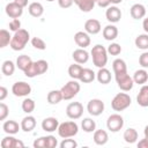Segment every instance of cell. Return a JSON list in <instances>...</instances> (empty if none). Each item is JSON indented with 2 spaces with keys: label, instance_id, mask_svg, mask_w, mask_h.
I'll list each match as a JSON object with an SVG mask.
<instances>
[{
  "label": "cell",
  "instance_id": "7dc6e473",
  "mask_svg": "<svg viewBox=\"0 0 148 148\" xmlns=\"http://www.w3.org/2000/svg\"><path fill=\"white\" fill-rule=\"evenodd\" d=\"M57 145L58 141L53 135H46V148H54Z\"/></svg>",
  "mask_w": 148,
  "mask_h": 148
},
{
  "label": "cell",
  "instance_id": "d590c367",
  "mask_svg": "<svg viewBox=\"0 0 148 148\" xmlns=\"http://www.w3.org/2000/svg\"><path fill=\"white\" fill-rule=\"evenodd\" d=\"M135 46L140 50H148V34H141L139 35L135 40Z\"/></svg>",
  "mask_w": 148,
  "mask_h": 148
},
{
  "label": "cell",
  "instance_id": "3957f363",
  "mask_svg": "<svg viewBox=\"0 0 148 148\" xmlns=\"http://www.w3.org/2000/svg\"><path fill=\"white\" fill-rule=\"evenodd\" d=\"M47 69H49L47 61L40 59V60H37V61H32V64L24 71V75L27 77H35L37 75L44 74Z\"/></svg>",
  "mask_w": 148,
  "mask_h": 148
},
{
  "label": "cell",
  "instance_id": "ee69618b",
  "mask_svg": "<svg viewBox=\"0 0 148 148\" xmlns=\"http://www.w3.org/2000/svg\"><path fill=\"white\" fill-rule=\"evenodd\" d=\"M35 148H46V136H40L34 141Z\"/></svg>",
  "mask_w": 148,
  "mask_h": 148
},
{
  "label": "cell",
  "instance_id": "6da1fadb",
  "mask_svg": "<svg viewBox=\"0 0 148 148\" xmlns=\"http://www.w3.org/2000/svg\"><path fill=\"white\" fill-rule=\"evenodd\" d=\"M29 39H30V35H29L28 30L20 29L17 31H15V34L13 35L9 46L14 51H21V50H23L25 47V45L29 42Z\"/></svg>",
  "mask_w": 148,
  "mask_h": 148
},
{
  "label": "cell",
  "instance_id": "681fc988",
  "mask_svg": "<svg viewBox=\"0 0 148 148\" xmlns=\"http://www.w3.org/2000/svg\"><path fill=\"white\" fill-rule=\"evenodd\" d=\"M96 3H97L101 8H108L111 2H110V0H96Z\"/></svg>",
  "mask_w": 148,
  "mask_h": 148
},
{
  "label": "cell",
  "instance_id": "ac0fdd59",
  "mask_svg": "<svg viewBox=\"0 0 148 148\" xmlns=\"http://www.w3.org/2000/svg\"><path fill=\"white\" fill-rule=\"evenodd\" d=\"M73 59L75 62L82 65V64H86L88 60H89V53L84 50V49H76L73 51V54H72Z\"/></svg>",
  "mask_w": 148,
  "mask_h": 148
},
{
  "label": "cell",
  "instance_id": "db71d44e",
  "mask_svg": "<svg viewBox=\"0 0 148 148\" xmlns=\"http://www.w3.org/2000/svg\"><path fill=\"white\" fill-rule=\"evenodd\" d=\"M14 1H15L16 3H18V5H20L21 7H23V8L28 5V0H14Z\"/></svg>",
  "mask_w": 148,
  "mask_h": 148
},
{
  "label": "cell",
  "instance_id": "484cf974",
  "mask_svg": "<svg viewBox=\"0 0 148 148\" xmlns=\"http://www.w3.org/2000/svg\"><path fill=\"white\" fill-rule=\"evenodd\" d=\"M74 3L79 7V9L81 12L88 13L91 9H94V7L96 5V0H74Z\"/></svg>",
  "mask_w": 148,
  "mask_h": 148
},
{
  "label": "cell",
  "instance_id": "4dcf8cb0",
  "mask_svg": "<svg viewBox=\"0 0 148 148\" xmlns=\"http://www.w3.org/2000/svg\"><path fill=\"white\" fill-rule=\"evenodd\" d=\"M95 77H96V73L92 69L83 68L82 73H81V76H80V81L83 82V83H90L95 80Z\"/></svg>",
  "mask_w": 148,
  "mask_h": 148
},
{
  "label": "cell",
  "instance_id": "b9f144b4",
  "mask_svg": "<svg viewBox=\"0 0 148 148\" xmlns=\"http://www.w3.org/2000/svg\"><path fill=\"white\" fill-rule=\"evenodd\" d=\"M60 147H61V148H76V147H77V142H76L74 139L66 138V139H64V140L61 141Z\"/></svg>",
  "mask_w": 148,
  "mask_h": 148
},
{
  "label": "cell",
  "instance_id": "f546056e",
  "mask_svg": "<svg viewBox=\"0 0 148 148\" xmlns=\"http://www.w3.org/2000/svg\"><path fill=\"white\" fill-rule=\"evenodd\" d=\"M133 81L138 84H145L148 81V73L146 69H138L133 74Z\"/></svg>",
  "mask_w": 148,
  "mask_h": 148
},
{
  "label": "cell",
  "instance_id": "f907efd6",
  "mask_svg": "<svg viewBox=\"0 0 148 148\" xmlns=\"http://www.w3.org/2000/svg\"><path fill=\"white\" fill-rule=\"evenodd\" d=\"M138 147L139 148H148V136H145V139L140 140L138 142Z\"/></svg>",
  "mask_w": 148,
  "mask_h": 148
},
{
  "label": "cell",
  "instance_id": "8fae6325",
  "mask_svg": "<svg viewBox=\"0 0 148 148\" xmlns=\"http://www.w3.org/2000/svg\"><path fill=\"white\" fill-rule=\"evenodd\" d=\"M83 113V105L80 102H72L66 108V114L71 119H79L82 117Z\"/></svg>",
  "mask_w": 148,
  "mask_h": 148
},
{
  "label": "cell",
  "instance_id": "836d02e7",
  "mask_svg": "<svg viewBox=\"0 0 148 148\" xmlns=\"http://www.w3.org/2000/svg\"><path fill=\"white\" fill-rule=\"evenodd\" d=\"M123 138H124L125 142H127V143H134L138 140V132H136L135 128H132V127L131 128H127L124 132Z\"/></svg>",
  "mask_w": 148,
  "mask_h": 148
},
{
  "label": "cell",
  "instance_id": "277c9868",
  "mask_svg": "<svg viewBox=\"0 0 148 148\" xmlns=\"http://www.w3.org/2000/svg\"><path fill=\"white\" fill-rule=\"evenodd\" d=\"M132 103V99L128 94L126 92H118L111 101V108L114 111H123L127 109Z\"/></svg>",
  "mask_w": 148,
  "mask_h": 148
},
{
  "label": "cell",
  "instance_id": "7c38bea8",
  "mask_svg": "<svg viewBox=\"0 0 148 148\" xmlns=\"http://www.w3.org/2000/svg\"><path fill=\"white\" fill-rule=\"evenodd\" d=\"M6 14L10 17V18H18L22 14H23V7H21L18 3H16L15 1L7 3L6 6Z\"/></svg>",
  "mask_w": 148,
  "mask_h": 148
},
{
  "label": "cell",
  "instance_id": "44dd1931",
  "mask_svg": "<svg viewBox=\"0 0 148 148\" xmlns=\"http://www.w3.org/2000/svg\"><path fill=\"white\" fill-rule=\"evenodd\" d=\"M103 37L106 40H113L118 37V28L113 24H108L103 29Z\"/></svg>",
  "mask_w": 148,
  "mask_h": 148
},
{
  "label": "cell",
  "instance_id": "4fadbf2b",
  "mask_svg": "<svg viewBox=\"0 0 148 148\" xmlns=\"http://www.w3.org/2000/svg\"><path fill=\"white\" fill-rule=\"evenodd\" d=\"M105 17L109 22L111 23H117L120 21L121 18V10L117 7V6H111L108 7L106 12H105Z\"/></svg>",
  "mask_w": 148,
  "mask_h": 148
},
{
  "label": "cell",
  "instance_id": "60d3db41",
  "mask_svg": "<svg viewBox=\"0 0 148 148\" xmlns=\"http://www.w3.org/2000/svg\"><path fill=\"white\" fill-rule=\"evenodd\" d=\"M108 53L111 54V56H118L120 54L121 52V46L118 44V43H111L109 46H108Z\"/></svg>",
  "mask_w": 148,
  "mask_h": 148
},
{
  "label": "cell",
  "instance_id": "5b68a950",
  "mask_svg": "<svg viewBox=\"0 0 148 148\" xmlns=\"http://www.w3.org/2000/svg\"><path fill=\"white\" fill-rule=\"evenodd\" d=\"M58 134L60 138L66 139V138H73L79 132V126L75 121H65L59 124L58 127Z\"/></svg>",
  "mask_w": 148,
  "mask_h": 148
},
{
  "label": "cell",
  "instance_id": "603a6c76",
  "mask_svg": "<svg viewBox=\"0 0 148 148\" xmlns=\"http://www.w3.org/2000/svg\"><path fill=\"white\" fill-rule=\"evenodd\" d=\"M21 128V125H18L17 121L15 120H6L2 125V130L5 133L7 134H16L18 132V130Z\"/></svg>",
  "mask_w": 148,
  "mask_h": 148
},
{
  "label": "cell",
  "instance_id": "ffe728a7",
  "mask_svg": "<svg viewBox=\"0 0 148 148\" xmlns=\"http://www.w3.org/2000/svg\"><path fill=\"white\" fill-rule=\"evenodd\" d=\"M136 102L142 108L148 106V84H142V87L136 96Z\"/></svg>",
  "mask_w": 148,
  "mask_h": 148
},
{
  "label": "cell",
  "instance_id": "816d5d0a",
  "mask_svg": "<svg viewBox=\"0 0 148 148\" xmlns=\"http://www.w3.org/2000/svg\"><path fill=\"white\" fill-rule=\"evenodd\" d=\"M7 92H8L7 88H5V87H0V101H3V99L7 97Z\"/></svg>",
  "mask_w": 148,
  "mask_h": 148
},
{
  "label": "cell",
  "instance_id": "8d00e7d4",
  "mask_svg": "<svg viewBox=\"0 0 148 148\" xmlns=\"http://www.w3.org/2000/svg\"><path fill=\"white\" fill-rule=\"evenodd\" d=\"M81 127L84 132L91 133V132H95L96 130V123L91 118H83V120L81 121Z\"/></svg>",
  "mask_w": 148,
  "mask_h": 148
},
{
  "label": "cell",
  "instance_id": "f5cc1de1",
  "mask_svg": "<svg viewBox=\"0 0 148 148\" xmlns=\"http://www.w3.org/2000/svg\"><path fill=\"white\" fill-rule=\"evenodd\" d=\"M142 28L145 30L146 34H148V16L146 18H143V22H142Z\"/></svg>",
  "mask_w": 148,
  "mask_h": 148
},
{
  "label": "cell",
  "instance_id": "7a4b0ae2",
  "mask_svg": "<svg viewBox=\"0 0 148 148\" xmlns=\"http://www.w3.org/2000/svg\"><path fill=\"white\" fill-rule=\"evenodd\" d=\"M91 57H92V62L96 67L98 68H102V67H105L106 62H108V50L101 45V44H97L95 46H92L91 49Z\"/></svg>",
  "mask_w": 148,
  "mask_h": 148
},
{
  "label": "cell",
  "instance_id": "f1b7e54d",
  "mask_svg": "<svg viewBox=\"0 0 148 148\" xmlns=\"http://www.w3.org/2000/svg\"><path fill=\"white\" fill-rule=\"evenodd\" d=\"M31 64H32V60H31V58H30L29 56H27V54L18 56L17 59H16V66H17V68L21 69V71H23V72H24Z\"/></svg>",
  "mask_w": 148,
  "mask_h": 148
},
{
  "label": "cell",
  "instance_id": "bcb514c9",
  "mask_svg": "<svg viewBox=\"0 0 148 148\" xmlns=\"http://www.w3.org/2000/svg\"><path fill=\"white\" fill-rule=\"evenodd\" d=\"M8 111H9L8 106H7L5 103L1 102V103H0V120H5V119L7 118Z\"/></svg>",
  "mask_w": 148,
  "mask_h": 148
},
{
  "label": "cell",
  "instance_id": "4316f807",
  "mask_svg": "<svg viewBox=\"0 0 148 148\" xmlns=\"http://www.w3.org/2000/svg\"><path fill=\"white\" fill-rule=\"evenodd\" d=\"M112 69H113V73L114 75H119V74H124V73H127V66H126V62L123 60V59H114L113 62H112Z\"/></svg>",
  "mask_w": 148,
  "mask_h": 148
},
{
  "label": "cell",
  "instance_id": "d6a6232c",
  "mask_svg": "<svg viewBox=\"0 0 148 148\" xmlns=\"http://www.w3.org/2000/svg\"><path fill=\"white\" fill-rule=\"evenodd\" d=\"M82 69H83V67H82L80 64L75 62V64H73V65H71V66L68 67V75H69L72 79H74V80H80Z\"/></svg>",
  "mask_w": 148,
  "mask_h": 148
},
{
  "label": "cell",
  "instance_id": "f6af8a7d",
  "mask_svg": "<svg viewBox=\"0 0 148 148\" xmlns=\"http://www.w3.org/2000/svg\"><path fill=\"white\" fill-rule=\"evenodd\" d=\"M139 64L142 68H148V52H143L139 57Z\"/></svg>",
  "mask_w": 148,
  "mask_h": 148
},
{
  "label": "cell",
  "instance_id": "9a60e30c",
  "mask_svg": "<svg viewBox=\"0 0 148 148\" xmlns=\"http://www.w3.org/2000/svg\"><path fill=\"white\" fill-rule=\"evenodd\" d=\"M74 40L76 43L77 46H80L81 49H86L87 46L90 45V37H89V34L86 32V31H77L75 35H74Z\"/></svg>",
  "mask_w": 148,
  "mask_h": 148
},
{
  "label": "cell",
  "instance_id": "30bf717a",
  "mask_svg": "<svg viewBox=\"0 0 148 148\" xmlns=\"http://www.w3.org/2000/svg\"><path fill=\"white\" fill-rule=\"evenodd\" d=\"M87 111L89 112L90 116H94V117L102 114L104 111V102L98 98L90 99L87 104Z\"/></svg>",
  "mask_w": 148,
  "mask_h": 148
},
{
  "label": "cell",
  "instance_id": "cb8c5ba5",
  "mask_svg": "<svg viewBox=\"0 0 148 148\" xmlns=\"http://www.w3.org/2000/svg\"><path fill=\"white\" fill-rule=\"evenodd\" d=\"M96 79H97V81H98L99 83H102V84H108V83H110V81H111V73H110V71H109L108 68L102 67V68H99L98 72L96 73Z\"/></svg>",
  "mask_w": 148,
  "mask_h": 148
},
{
  "label": "cell",
  "instance_id": "6f0895ef",
  "mask_svg": "<svg viewBox=\"0 0 148 148\" xmlns=\"http://www.w3.org/2000/svg\"><path fill=\"white\" fill-rule=\"evenodd\" d=\"M46 1H49V2H52V1H54V0H46Z\"/></svg>",
  "mask_w": 148,
  "mask_h": 148
},
{
  "label": "cell",
  "instance_id": "7bdbcfd3",
  "mask_svg": "<svg viewBox=\"0 0 148 148\" xmlns=\"http://www.w3.org/2000/svg\"><path fill=\"white\" fill-rule=\"evenodd\" d=\"M21 29V21L18 18H13L10 22H9V30L12 31H17Z\"/></svg>",
  "mask_w": 148,
  "mask_h": 148
},
{
  "label": "cell",
  "instance_id": "9f6ffc18",
  "mask_svg": "<svg viewBox=\"0 0 148 148\" xmlns=\"http://www.w3.org/2000/svg\"><path fill=\"white\" fill-rule=\"evenodd\" d=\"M143 133H145V136H148V125L145 127V130H143Z\"/></svg>",
  "mask_w": 148,
  "mask_h": 148
},
{
  "label": "cell",
  "instance_id": "d4e9b609",
  "mask_svg": "<svg viewBox=\"0 0 148 148\" xmlns=\"http://www.w3.org/2000/svg\"><path fill=\"white\" fill-rule=\"evenodd\" d=\"M109 140L108 132L104 130H95L94 132V142L98 146H104Z\"/></svg>",
  "mask_w": 148,
  "mask_h": 148
},
{
  "label": "cell",
  "instance_id": "74e56055",
  "mask_svg": "<svg viewBox=\"0 0 148 148\" xmlns=\"http://www.w3.org/2000/svg\"><path fill=\"white\" fill-rule=\"evenodd\" d=\"M12 37H13V36L9 35V31H7L6 29H1V30H0V47L3 49V47H6L8 44H10Z\"/></svg>",
  "mask_w": 148,
  "mask_h": 148
},
{
  "label": "cell",
  "instance_id": "ba28073f",
  "mask_svg": "<svg viewBox=\"0 0 148 148\" xmlns=\"http://www.w3.org/2000/svg\"><path fill=\"white\" fill-rule=\"evenodd\" d=\"M114 77H116V81H117L118 87H119L123 91H130V90L133 88V86H134L133 77H131L127 73L119 74V75H114Z\"/></svg>",
  "mask_w": 148,
  "mask_h": 148
},
{
  "label": "cell",
  "instance_id": "2e32d148",
  "mask_svg": "<svg viewBox=\"0 0 148 148\" xmlns=\"http://www.w3.org/2000/svg\"><path fill=\"white\" fill-rule=\"evenodd\" d=\"M59 127V121L57 118L54 117H47L45 118L43 121H42V128L43 131L45 132H49V133H52L54 132L56 130H58Z\"/></svg>",
  "mask_w": 148,
  "mask_h": 148
},
{
  "label": "cell",
  "instance_id": "e0dca14e",
  "mask_svg": "<svg viewBox=\"0 0 148 148\" xmlns=\"http://www.w3.org/2000/svg\"><path fill=\"white\" fill-rule=\"evenodd\" d=\"M1 147L2 148H22L24 147V143L18 140V139H15L14 136H5L2 140H1Z\"/></svg>",
  "mask_w": 148,
  "mask_h": 148
},
{
  "label": "cell",
  "instance_id": "1f68e13d",
  "mask_svg": "<svg viewBox=\"0 0 148 148\" xmlns=\"http://www.w3.org/2000/svg\"><path fill=\"white\" fill-rule=\"evenodd\" d=\"M47 102L52 105H56L58 103H60L64 98H62V94H61V90H51L49 91L47 94Z\"/></svg>",
  "mask_w": 148,
  "mask_h": 148
},
{
  "label": "cell",
  "instance_id": "11a10c76",
  "mask_svg": "<svg viewBox=\"0 0 148 148\" xmlns=\"http://www.w3.org/2000/svg\"><path fill=\"white\" fill-rule=\"evenodd\" d=\"M123 0H110V2L111 3H113V5H118V3H120Z\"/></svg>",
  "mask_w": 148,
  "mask_h": 148
},
{
  "label": "cell",
  "instance_id": "ab89813d",
  "mask_svg": "<svg viewBox=\"0 0 148 148\" xmlns=\"http://www.w3.org/2000/svg\"><path fill=\"white\" fill-rule=\"evenodd\" d=\"M31 45H32L35 49H37V50H45V49H46L45 42H44L42 38H39V37H34V38H31Z\"/></svg>",
  "mask_w": 148,
  "mask_h": 148
},
{
  "label": "cell",
  "instance_id": "c3c4849f",
  "mask_svg": "<svg viewBox=\"0 0 148 148\" xmlns=\"http://www.w3.org/2000/svg\"><path fill=\"white\" fill-rule=\"evenodd\" d=\"M73 3H74V0H58V5H59L61 8H64V9L69 8Z\"/></svg>",
  "mask_w": 148,
  "mask_h": 148
},
{
  "label": "cell",
  "instance_id": "8992f818",
  "mask_svg": "<svg viewBox=\"0 0 148 148\" xmlns=\"http://www.w3.org/2000/svg\"><path fill=\"white\" fill-rule=\"evenodd\" d=\"M80 83L72 79L71 81H68L67 83H65V86L61 87V94H62V98L65 101H68V99H72L73 97H75L77 95V92L80 91Z\"/></svg>",
  "mask_w": 148,
  "mask_h": 148
},
{
  "label": "cell",
  "instance_id": "d6986e66",
  "mask_svg": "<svg viewBox=\"0 0 148 148\" xmlns=\"http://www.w3.org/2000/svg\"><path fill=\"white\" fill-rule=\"evenodd\" d=\"M131 16L132 18L134 20H140V18H143L146 16V7L141 3H134L132 7H131Z\"/></svg>",
  "mask_w": 148,
  "mask_h": 148
},
{
  "label": "cell",
  "instance_id": "52a82bcc",
  "mask_svg": "<svg viewBox=\"0 0 148 148\" xmlns=\"http://www.w3.org/2000/svg\"><path fill=\"white\" fill-rule=\"evenodd\" d=\"M123 126H124V118L120 114L113 113V114L109 116V118L106 120V127L109 131L118 132L123 128Z\"/></svg>",
  "mask_w": 148,
  "mask_h": 148
},
{
  "label": "cell",
  "instance_id": "83f0119b",
  "mask_svg": "<svg viewBox=\"0 0 148 148\" xmlns=\"http://www.w3.org/2000/svg\"><path fill=\"white\" fill-rule=\"evenodd\" d=\"M28 12L34 17H40L44 13V7L40 2H31L28 7Z\"/></svg>",
  "mask_w": 148,
  "mask_h": 148
},
{
  "label": "cell",
  "instance_id": "9c48e42d",
  "mask_svg": "<svg viewBox=\"0 0 148 148\" xmlns=\"http://www.w3.org/2000/svg\"><path fill=\"white\" fill-rule=\"evenodd\" d=\"M12 92L17 97H25L31 92V86L24 81H17L13 84Z\"/></svg>",
  "mask_w": 148,
  "mask_h": 148
},
{
  "label": "cell",
  "instance_id": "5bb4252c",
  "mask_svg": "<svg viewBox=\"0 0 148 148\" xmlns=\"http://www.w3.org/2000/svg\"><path fill=\"white\" fill-rule=\"evenodd\" d=\"M84 30L89 35H96L102 30L101 22L98 20H96V18H89L84 23Z\"/></svg>",
  "mask_w": 148,
  "mask_h": 148
},
{
  "label": "cell",
  "instance_id": "f35d334b",
  "mask_svg": "<svg viewBox=\"0 0 148 148\" xmlns=\"http://www.w3.org/2000/svg\"><path fill=\"white\" fill-rule=\"evenodd\" d=\"M35 106H36L35 101L31 98H24L22 102V110H23V112H25L28 114L35 110Z\"/></svg>",
  "mask_w": 148,
  "mask_h": 148
},
{
  "label": "cell",
  "instance_id": "7402d4cb",
  "mask_svg": "<svg viewBox=\"0 0 148 148\" xmlns=\"http://www.w3.org/2000/svg\"><path fill=\"white\" fill-rule=\"evenodd\" d=\"M21 130L24 132H31L36 127V119L34 116H27L21 120Z\"/></svg>",
  "mask_w": 148,
  "mask_h": 148
},
{
  "label": "cell",
  "instance_id": "e575fe53",
  "mask_svg": "<svg viewBox=\"0 0 148 148\" xmlns=\"http://www.w3.org/2000/svg\"><path fill=\"white\" fill-rule=\"evenodd\" d=\"M1 72L6 76H10L15 72V64L12 60H5L1 66Z\"/></svg>",
  "mask_w": 148,
  "mask_h": 148
}]
</instances>
